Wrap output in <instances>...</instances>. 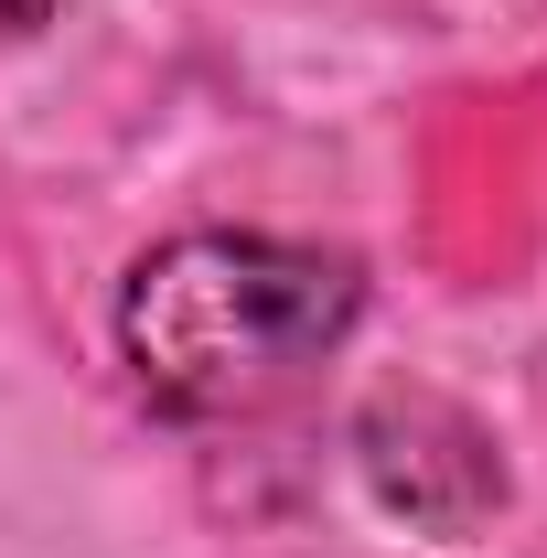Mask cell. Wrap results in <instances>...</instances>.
I'll use <instances>...</instances> for the list:
<instances>
[{
	"mask_svg": "<svg viewBox=\"0 0 547 558\" xmlns=\"http://www.w3.org/2000/svg\"><path fill=\"white\" fill-rule=\"evenodd\" d=\"M365 323V269L301 236L194 226L119 279V354L161 418H269Z\"/></svg>",
	"mask_w": 547,
	"mask_h": 558,
	"instance_id": "obj_1",
	"label": "cell"
},
{
	"mask_svg": "<svg viewBox=\"0 0 547 558\" xmlns=\"http://www.w3.org/2000/svg\"><path fill=\"white\" fill-rule=\"evenodd\" d=\"M354 462L387 515H409L418 537H473L505 505V451L473 409H451L440 387H376L354 409Z\"/></svg>",
	"mask_w": 547,
	"mask_h": 558,
	"instance_id": "obj_2",
	"label": "cell"
},
{
	"mask_svg": "<svg viewBox=\"0 0 547 558\" xmlns=\"http://www.w3.org/2000/svg\"><path fill=\"white\" fill-rule=\"evenodd\" d=\"M54 11H65V0H0V33H11V44H22V33H44V22H54Z\"/></svg>",
	"mask_w": 547,
	"mask_h": 558,
	"instance_id": "obj_3",
	"label": "cell"
}]
</instances>
